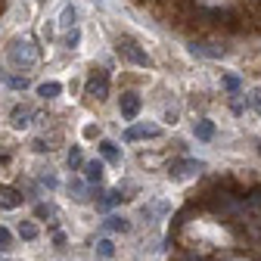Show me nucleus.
Masks as SVG:
<instances>
[{
	"instance_id": "1",
	"label": "nucleus",
	"mask_w": 261,
	"mask_h": 261,
	"mask_svg": "<svg viewBox=\"0 0 261 261\" xmlns=\"http://www.w3.org/2000/svg\"><path fill=\"white\" fill-rule=\"evenodd\" d=\"M115 50H118L127 62L140 65V69H149V65H152V56H149L146 50H140V44H137L134 38H127V35H121V38L115 41Z\"/></svg>"
},
{
	"instance_id": "2",
	"label": "nucleus",
	"mask_w": 261,
	"mask_h": 261,
	"mask_svg": "<svg viewBox=\"0 0 261 261\" xmlns=\"http://www.w3.org/2000/svg\"><path fill=\"white\" fill-rule=\"evenodd\" d=\"M199 171H205V162H199V159H180V162H174L171 165V180H184V177H193V174H199Z\"/></svg>"
},
{
	"instance_id": "3",
	"label": "nucleus",
	"mask_w": 261,
	"mask_h": 261,
	"mask_svg": "<svg viewBox=\"0 0 261 261\" xmlns=\"http://www.w3.org/2000/svg\"><path fill=\"white\" fill-rule=\"evenodd\" d=\"M196 16L208 19V25H230L233 22V10H227V7H196Z\"/></svg>"
},
{
	"instance_id": "4",
	"label": "nucleus",
	"mask_w": 261,
	"mask_h": 261,
	"mask_svg": "<svg viewBox=\"0 0 261 261\" xmlns=\"http://www.w3.org/2000/svg\"><path fill=\"white\" fill-rule=\"evenodd\" d=\"M140 106H143V100H140V93H121V100H118V112H121V118L124 121H134L137 115H140Z\"/></svg>"
},
{
	"instance_id": "5",
	"label": "nucleus",
	"mask_w": 261,
	"mask_h": 261,
	"mask_svg": "<svg viewBox=\"0 0 261 261\" xmlns=\"http://www.w3.org/2000/svg\"><path fill=\"white\" fill-rule=\"evenodd\" d=\"M162 130L155 127V124H130L127 130H124V143H134V140H152V137H159Z\"/></svg>"
},
{
	"instance_id": "6",
	"label": "nucleus",
	"mask_w": 261,
	"mask_h": 261,
	"mask_svg": "<svg viewBox=\"0 0 261 261\" xmlns=\"http://www.w3.org/2000/svg\"><path fill=\"white\" fill-rule=\"evenodd\" d=\"M35 59H38V53L31 50V41H16V44H13L10 62H16V65H31Z\"/></svg>"
},
{
	"instance_id": "7",
	"label": "nucleus",
	"mask_w": 261,
	"mask_h": 261,
	"mask_svg": "<svg viewBox=\"0 0 261 261\" xmlns=\"http://www.w3.org/2000/svg\"><path fill=\"white\" fill-rule=\"evenodd\" d=\"M106 93H109V78H106V72H93L90 81H87V96H93V100H106Z\"/></svg>"
},
{
	"instance_id": "8",
	"label": "nucleus",
	"mask_w": 261,
	"mask_h": 261,
	"mask_svg": "<svg viewBox=\"0 0 261 261\" xmlns=\"http://www.w3.org/2000/svg\"><path fill=\"white\" fill-rule=\"evenodd\" d=\"M190 53L193 56H199V59H221L224 56V47L221 44H190Z\"/></svg>"
},
{
	"instance_id": "9",
	"label": "nucleus",
	"mask_w": 261,
	"mask_h": 261,
	"mask_svg": "<svg viewBox=\"0 0 261 261\" xmlns=\"http://www.w3.org/2000/svg\"><path fill=\"white\" fill-rule=\"evenodd\" d=\"M22 205V193L13 190V187H0V208H19Z\"/></svg>"
},
{
	"instance_id": "10",
	"label": "nucleus",
	"mask_w": 261,
	"mask_h": 261,
	"mask_svg": "<svg viewBox=\"0 0 261 261\" xmlns=\"http://www.w3.org/2000/svg\"><path fill=\"white\" fill-rule=\"evenodd\" d=\"M31 118H35V109H31V106H16V109L10 112L13 127H28V124H31Z\"/></svg>"
},
{
	"instance_id": "11",
	"label": "nucleus",
	"mask_w": 261,
	"mask_h": 261,
	"mask_svg": "<svg viewBox=\"0 0 261 261\" xmlns=\"http://www.w3.org/2000/svg\"><path fill=\"white\" fill-rule=\"evenodd\" d=\"M84 180H87V184H100V180H103V162H100V159L84 162Z\"/></svg>"
},
{
	"instance_id": "12",
	"label": "nucleus",
	"mask_w": 261,
	"mask_h": 261,
	"mask_svg": "<svg viewBox=\"0 0 261 261\" xmlns=\"http://www.w3.org/2000/svg\"><path fill=\"white\" fill-rule=\"evenodd\" d=\"M121 199H124L121 190H109V193H103V199H96V212H109V208H115Z\"/></svg>"
},
{
	"instance_id": "13",
	"label": "nucleus",
	"mask_w": 261,
	"mask_h": 261,
	"mask_svg": "<svg viewBox=\"0 0 261 261\" xmlns=\"http://www.w3.org/2000/svg\"><path fill=\"white\" fill-rule=\"evenodd\" d=\"M100 155H103V162H109V165H118L121 162V152H118V146L112 140H100Z\"/></svg>"
},
{
	"instance_id": "14",
	"label": "nucleus",
	"mask_w": 261,
	"mask_h": 261,
	"mask_svg": "<svg viewBox=\"0 0 261 261\" xmlns=\"http://www.w3.org/2000/svg\"><path fill=\"white\" fill-rule=\"evenodd\" d=\"M103 230H109V233H127V230H130V224H127L124 218L112 215V218H106V221H103Z\"/></svg>"
},
{
	"instance_id": "15",
	"label": "nucleus",
	"mask_w": 261,
	"mask_h": 261,
	"mask_svg": "<svg viewBox=\"0 0 261 261\" xmlns=\"http://www.w3.org/2000/svg\"><path fill=\"white\" fill-rule=\"evenodd\" d=\"M193 134H196V140H205V143H208V140L215 137V124L202 118V121H196V124H193Z\"/></svg>"
},
{
	"instance_id": "16",
	"label": "nucleus",
	"mask_w": 261,
	"mask_h": 261,
	"mask_svg": "<svg viewBox=\"0 0 261 261\" xmlns=\"http://www.w3.org/2000/svg\"><path fill=\"white\" fill-rule=\"evenodd\" d=\"M62 93V84L59 81H44V84H38V96H44V100H53V96H59Z\"/></svg>"
},
{
	"instance_id": "17",
	"label": "nucleus",
	"mask_w": 261,
	"mask_h": 261,
	"mask_svg": "<svg viewBox=\"0 0 261 261\" xmlns=\"http://www.w3.org/2000/svg\"><path fill=\"white\" fill-rule=\"evenodd\" d=\"M75 22H78V10L75 7H65L62 10V16H59V28H65V31H75Z\"/></svg>"
},
{
	"instance_id": "18",
	"label": "nucleus",
	"mask_w": 261,
	"mask_h": 261,
	"mask_svg": "<svg viewBox=\"0 0 261 261\" xmlns=\"http://www.w3.org/2000/svg\"><path fill=\"white\" fill-rule=\"evenodd\" d=\"M19 237H22L25 243H31V240H38V227L31 224V221H22V224H19Z\"/></svg>"
},
{
	"instance_id": "19",
	"label": "nucleus",
	"mask_w": 261,
	"mask_h": 261,
	"mask_svg": "<svg viewBox=\"0 0 261 261\" xmlns=\"http://www.w3.org/2000/svg\"><path fill=\"white\" fill-rule=\"evenodd\" d=\"M96 255H100V258H112L115 255V243L112 240H100V243H96Z\"/></svg>"
},
{
	"instance_id": "20",
	"label": "nucleus",
	"mask_w": 261,
	"mask_h": 261,
	"mask_svg": "<svg viewBox=\"0 0 261 261\" xmlns=\"http://www.w3.org/2000/svg\"><path fill=\"white\" fill-rule=\"evenodd\" d=\"M65 162H69V168H72V171H75V168H81V165H84L81 149H78V146H72V149H69V159H65Z\"/></svg>"
},
{
	"instance_id": "21",
	"label": "nucleus",
	"mask_w": 261,
	"mask_h": 261,
	"mask_svg": "<svg viewBox=\"0 0 261 261\" xmlns=\"http://www.w3.org/2000/svg\"><path fill=\"white\" fill-rule=\"evenodd\" d=\"M10 249H13V233L7 227H0V252H10Z\"/></svg>"
},
{
	"instance_id": "22",
	"label": "nucleus",
	"mask_w": 261,
	"mask_h": 261,
	"mask_svg": "<svg viewBox=\"0 0 261 261\" xmlns=\"http://www.w3.org/2000/svg\"><path fill=\"white\" fill-rule=\"evenodd\" d=\"M224 87L230 90V93H240V87H243V81L237 78V75H224Z\"/></svg>"
},
{
	"instance_id": "23",
	"label": "nucleus",
	"mask_w": 261,
	"mask_h": 261,
	"mask_svg": "<svg viewBox=\"0 0 261 261\" xmlns=\"http://www.w3.org/2000/svg\"><path fill=\"white\" fill-rule=\"evenodd\" d=\"M56 215V208L53 205H44V202H38L35 205V218H53Z\"/></svg>"
},
{
	"instance_id": "24",
	"label": "nucleus",
	"mask_w": 261,
	"mask_h": 261,
	"mask_svg": "<svg viewBox=\"0 0 261 261\" xmlns=\"http://www.w3.org/2000/svg\"><path fill=\"white\" fill-rule=\"evenodd\" d=\"M69 190L75 193V199H78V202H84V199H87V196H84V184H81V180H75V184H69Z\"/></svg>"
},
{
	"instance_id": "25",
	"label": "nucleus",
	"mask_w": 261,
	"mask_h": 261,
	"mask_svg": "<svg viewBox=\"0 0 261 261\" xmlns=\"http://www.w3.org/2000/svg\"><path fill=\"white\" fill-rule=\"evenodd\" d=\"M7 84H10L13 90H25V87H28V78H10Z\"/></svg>"
},
{
	"instance_id": "26",
	"label": "nucleus",
	"mask_w": 261,
	"mask_h": 261,
	"mask_svg": "<svg viewBox=\"0 0 261 261\" xmlns=\"http://www.w3.org/2000/svg\"><path fill=\"white\" fill-rule=\"evenodd\" d=\"M78 38H81V35H78V28H75V31H72V35H69V38H65V47H69V50H75V44H78Z\"/></svg>"
},
{
	"instance_id": "27",
	"label": "nucleus",
	"mask_w": 261,
	"mask_h": 261,
	"mask_svg": "<svg viewBox=\"0 0 261 261\" xmlns=\"http://www.w3.org/2000/svg\"><path fill=\"white\" fill-rule=\"evenodd\" d=\"M41 180H44V187H50V190H56V187H59V184H56V177H53V174H44V177H41Z\"/></svg>"
},
{
	"instance_id": "28",
	"label": "nucleus",
	"mask_w": 261,
	"mask_h": 261,
	"mask_svg": "<svg viewBox=\"0 0 261 261\" xmlns=\"http://www.w3.org/2000/svg\"><path fill=\"white\" fill-rule=\"evenodd\" d=\"M177 261H199V255H193V252H184Z\"/></svg>"
}]
</instances>
